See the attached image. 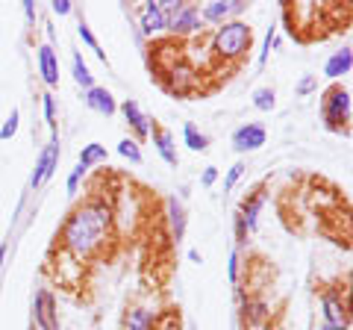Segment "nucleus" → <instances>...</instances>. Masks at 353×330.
Wrapping results in <instances>:
<instances>
[{
  "label": "nucleus",
  "mask_w": 353,
  "mask_h": 330,
  "mask_svg": "<svg viewBox=\"0 0 353 330\" xmlns=\"http://www.w3.org/2000/svg\"><path fill=\"white\" fill-rule=\"evenodd\" d=\"M115 242V204L106 195H88L68 213L57 233V248L77 262H92Z\"/></svg>",
  "instance_id": "obj_1"
},
{
  "label": "nucleus",
  "mask_w": 353,
  "mask_h": 330,
  "mask_svg": "<svg viewBox=\"0 0 353 330\" xmlns=\"http://www.w3.org/2000/svg\"><path fill=\"white\" fill-rule=\"evenodd\" d=\"M250 45H253V30L241 18L227 21V24L215 27L212 32V53L224 62H239L250 50Z\"/></svg>",
  "instance_id": "obj_2"
},
{
  "label": "nucleus",
  "mask_w": 353,
  "mask_h": 330,
  "mask_svg": "<svg viewBox=\"0 0 353 330\" xmlns=\"http://www.w3.org/2000/svg\"><path fill=\"white\" fill-rule=\"evenodd\" d=\"M321 115L327 130H333V133H347L350 130V92L341 83H333L321 95Z\"/></svg>",
  "instance_id": "obj_3"
},
{
  "label": "nucleus",
  "mask_w": 353,
  "mask_h": 330,
  "mask_svg": "<svg viewBox=\"0 0 353 330\" xmlns=\"http://www.w3.org/2000/svg\"><path fill=\"white\" fill-rule=\"evenodd\" d=\"M265 197H268V192H265V186H259V189H253L245 201H241L239 213H236V242H239V245H245L248 236L256 230L259 213L265 206Z\"/></svg>",
  "instance_id": "obj_4"
},
{
  "label": "nucleus",
  "mask_w": 353,
  "mask_h": 330,
  "mask_svg": "<svg viewBox=\"0 0 353 330\" xmlns=\"http://www.w3.org/2000/svg\"><path fill=\"white\" fill-rule=\"evenodd\" d=\"M321 313L324 324L336 330H350V310H347V289H321Z\"/></svg>",
  "instance_id": "obj_5"
},
{
  "label": "nucleus",
  "mask_w": 353,
  "mask_h": 330,
  "mask_svg": "<svg viewBox=\"0 0 353 330\" xmlns=\"http://www.w3.org/2000/svg\"><path fill=\"white\" fill-rule=\"evenodd\" d=\"M59 157H62L59 136L53 133L50 145H44V151L39 153V159H36V168H32V177H30V186H32V189H39L41 183H48L53 174H57V168H59Z\"/></svg>",
  "instance_id": "obj_6"
},
{
  "label": "nucleus",
  "mask_w": 353,
  "mask_h": 330,
  "mask_svg": "<svg viewBox=\"0 0 353 330\" xmlns=\"http://www.w3.org/2000/svg\"><path fill=\"white\" fill-rule=\"evenodd\" d=\"M32 318L39 330H59V304L50 289H39L32 298Z\"/></svg>",
  "instance_id": "obj_7"
},
{
  "label": "nucleus",
  "mask_w": 353,
  "mask_h": 330,
  "mask_svg": "<svg viewBox=\"0 0 353 330\" xmlns=\"http://www.w3.org/2000/svg\"><path fill=\"white\" fill-rule=\"evenodd\" d=\"M203 30V21H201V6L194 3H183L176 12L168 18V32L171 36H194V32Z\"/></svg>",
  "instance_id": "obj_8"
},
{
  "label": "nucleus",
  "mask_w": 353,
  "mask_h": 330,
  "mask_svg": "<svg viewBox=\"0 0 353 330\" xmlns=\"http://www.w3.org/2000/svg\"><path fill=\"white\" fill-rule=\"evenodd\" d=\"M245 9H248L245 0H212V3H206L201 9V21H203V24L221 27V24H227V21L239 18Z\"/></svg>",
  "instance_id": "obj_9"
},
{
  "label": "nucleus",
  "mask_w": 353,
  "mask_h": 330,
  "mask_svg": "<svg viewBox=\"0 0 353 330\" xmlns=\"http://www.w3.org/2000/svg\"><path fill=\"white\" fill-rule=\"evenodd\" d=\"M159 316L150 307L141 304H127L124 316H121V330H157Z\"/></svg>",
  "instance_id": "obj_10"
},
{
  "label": "nucleus",
  "mask_w": 353,
  "mask_h": 330,
  "mask_svg": "<svg viewBox=\"0 0 353 330\" xmlns=\"http://www.w3.org/2000/svg\"><path fill=\"white\" fill-rule=\"evenodd\" d=\"M265 142H268V133H265V127L262 124H241L236 133H233V151L236 153H253V151H259Z\"/></svg>",
  "instance_id": "obj_11"
},
{
  "label": "nucleus",
  "mask_w": 353,
  "mask_h": 330,
  "mask_svg": "<svg viewBox=\"0 0 353 330\" xmlns=\"http://www.w3.org/2000/svg\"><path fill=\"white\" fill-rule=\"evenodd\" d=\"M165 30H168V18H165L159 0H150V3L141 6V32H145L148 39H153Z\"/></svg>",
  "instance_id": "obj_12"
},
{
  "label": "nucleus",
  "mask_w": 353,
  "mask_h": 330,
  "mask_svg": "<svg viewBox=\"0 0 353 330\" xmlns=\"http://www.w3.org/2000/svg\"><path fill=\"white\" fill-rule=\"evenodd\" d=\"M150 133H153V145H157L162 162L171 165V168H176V165H180V157H176L174 133H171L168 127H162V124H150Z\"/></svg>",
  "instance_id": "obj_13"
},
{
  "label": "nucleus",
  "mask_w": 353,
  "mask_h": 330,
  "mask_svg": "<svg viewBox=\"0 0 353 330\" xmlns=\"http://www.w3.org/2000/svg\"><path fill=\"white\" fill-rule=\"evenodd\" d=\"M85 106L97 115H115L118 113L115 95L109 92L106 86H92V89H85Z\"/></svg>",
  "instance_id": "obj_14"
},
{
  "label": "nucleus",
  "mask_w": 353,
  "mask_h": 330,
  "mask_svg": "<svg viewBox=\"0 0 353 330\" xmlns=\"http://www.w3.org/2000/svg\"><path fill=\"white\" fill-rule=\"evenodd\" d=\"M121 113H124V118H127V124H130V130L136 133V142L139 139H148L150 136V118L141 113V106L132 101V97H127L124 104H121Z\"/></svg>",
  "instance_id": "obj_15"
},
{
  "label": "nucleus",
  "mask_w": 353,
  "mask_h": 330,
  "mask_svg": "<svg viewBox=\"0 0 353 330\" xmlns=\"http://www.w3.org/2000/svg\"><path fill=\"white\" fill-rule=\"evenodd\" d=\"M165 218H168V230L174 242H183L185 236V224H189V215H185V206L180 197H168V206H165Z\"/></svg>",
  "instance_id": "obj_16"
},
{
  "label": "nucleus",
  "mask_w": 353,
  "mask_h": 330,
  "mask_svg": "<svg viewBox=\"0 0 353 330\" xmlns=\"http://www.w3.org/2000/svg\"><path fill=\"white\" fill-rule=\"evenodd\" d=\"M353 68V50L345 45L341 50H336L333 57L327 59L324 65V77H330V80H341V77H347Z\"/></svg>",
  "instance_id": "obj_17"
},
{
  "label": "nucleus",
  "mask_w": 353,
  "mask_h": 330,
  "mask_svg": "<svg viewBox=\"0 0 353 330\" xmlns=\"http://www.w3.org/2000/svg\"><path fill=\"white\" fill-rule=\"evenodd\" d=\"M39 71H41V80L48 86H59V59H57V50L50 45L39 48Z\"/></svg>",
  "instance_id": "obj_18"
},
{
  "label": "nucleus",
  "mask_w": 353,
  "mask_h": 330,
  "mask_svg": "<svg viewBox=\"0 0 353 330\" xmlns=\"http://www.w3.org/2000/svg\"><path fill=\"white\" fill-rule=\"evenodd\" d=\"M65 257V262H53V271H57V280H62L65 286H77L83 278V262H77L74 257H68L65 251H59Z\"/></svg>",
  "instance_id": "obj_19"
},
{
  "label": "nucleus",
  "mask_w": 353,
  "mask_h": 330,
  "mask_svg": "<svg viewBox=\"0 0 353 330\" xmlns=\"http://www.w3.org/2000/svg\"><path fill=\"white\" fill-rule=\"evenodd\" d=\"M106 157H109V153H106V148L101 145V142H88V145L80 151V162H77V165H80L83 171H92L94 165H103Z\"/></svg>",
  "instance_id": "obj_20"
},
{
  "label": "nucleus",
  "mask_w": 353,
  "mask_h": 330,
  "mask_svg": "<svg viewBox=\"0 0 353 330\" xmlns=\"http://www.w3.org/2000/svg\"><path fill=\"white\" fill-rule=\"evenodd\" d=\"M183 142H185V148L194 151V153H203L209 148V136L201 133V130H197L192 121H189V124H183Z\"/></svg>",
  "instance_id": "obj_21"
},
{
  "label": "nucleus",
  "mask_w": 353,
  "mask_h": 330,
  "mask_svg": "<svg viewBox=\"0 0 353 330\" xmlns=\"http://www.w3.org/2000/svg\"><path fill=\"white\" fill-rule=\"evenodd\" d=\"M71 71H74L77 86H83V89H92V86H94V74L88 71V65H85V59H83V53H74Z\"/></svg>",
  "instance_id": "obj_22"
},
{
  "label": "nucleus",
  "mask_w": 353,
  "mask_h": 330,
  "mask_svg": "<svg viewBox=\"0 0 353 330\" xmlns=\"http://www.w3.org/2000/svg\"><path fill=\"white\" fill-rule=\"evenodd\" d=\"M268 304L259 301V298H245V318L250 324H262L265 318H268Z\"/></svg>",
  "instance_id": "obj_23"
},
{
  "label": "nucleus",
  "mask_w": 353,
  "mask_h": 330,
  "mask_svg": "<svg viewBox=\"0 0 353 330\" xmlns=\"http://www.w3.org/2000/svg\"><path fill=\"white\" fill-rule=\"evenodd\" d=\"M253 106H256L259 113H271V109L277 106V92H274L271 86H262V89L253 92Z\"/></svg>",
  "instance_id": "obj_24"
},
{
  "label": "nucleus",
  "mask_w": 353,
  "mask_h": 330,
  "mask_svg": "<svg viewBox=\"0 0 353 330\" xmlns=\"http://www.w3.org/2000/svg\"><path fill=\"white\" fill-rule=\"evenodd\" d=\"M77 36H80L83 39V45L88 48V50H94L97 53V59H103L106 62V53L101 50V45H97V39H94V32H92V27H88L85 24V21L80 18V24H77Z\"/></svg>",
  "instance_id": "obj_25"
},
{
  "label": "nucleus",
  "mask_w": 353,
  "mask_h": 330,
  "mask_svg": "<svg viewBox=\"0 0 353 330\" xmlns=\"http://www.w3.org/2000/svg\"><path fill=\"white\" fill-rule=\"evenodd\" d=\"M118 153H121V157H124V159H130L132 165H141V159H145V157H141L139 142H136V139H130V136L118 142Z\"/></svg>",
  "instance_id": "obj_26"
},
{
  "label": "nucleus",
  "mask_w": 353,
  "mask_h": 330,
  "mask_svg": "<svg viewBox=\"0 0 353 330\" xmlns=\"http://www.w3.org/2000/svg\"><path fill=\"white\" fill-rule=\"evenodd\" d=\"M41 106H44V121H48V127L57 133V97H53L50 92L41 95Z\"/></svg>",
  "instance_id": "obj_27"
},
{
  "label": "nucleus",
  "mask_w": 353,
  "mask_h": 330,
  "mask_svg": "<svg viewBox=\"0 0 353 330\" xmlns=\"http://www.w3.org/2000/svg\"><path fill=\"white\" fill-rule=\"evenodd\" d=\"M241 174H245V162H233V165H230L227 174H224V192L236 189V183L241 180Z\"/></svg>",
  "instance_id": "obj_28"
},
{
  "label": "nucleus",
  "mask_w": 353,
  "mask_h": 330,
  "mask_svg": "<svg viewBox=\"0 0 353 330\" xmlns=\"http://www.w3.org/2000/svg\"><path fill=\"white\" fill-rule=\"evenodd\" d=\"M18 121H21V113H18V109H12L9 118L3 121V127H0V142H9V139L18 133Z\"/></svg>",
  "instance_id": "obj_29"
},
{
  "label": "nucleus",
  "mask_w": 353,
  "mask_h": 330,
  "mask_svg": "<svg viewBox=\"0 0 353 330\" xmlns=\"http://www.w3.org/2000/svg\"><path fill=\"white\" fill-rule=\"evenodd\" d=\"M315 89H318V77L303 74L301 80H297V86H294V95H297V97H306V95H312Z\"/></svg>",
  "instance_id": "obj_30"
},
{
  "label": "nucleus",
  "mask_w": 353,
  "mask_h": 330,
  "mask_svg": "<svg viewBox=\"0 0 353 330\" xmlns=\"http://www.w3.org/2000/svg\"><path fill=\"white\" fill-rule=\"evenodd\" d=\"M274 39H277V27H268V32H265V41H262V50H259V68L265 62H268V53H271V48H274Z\"/></svg>",
  "instance_id": "obj_31"
},
{
  "label": "nucleus",
  "mask_w": 353,
  "mask_h": 330,
  "mask_svg": "<svg viewBox=\"0 0 353 330\" xmlns=\"http://www.w3.org/2000/svg\"><path fill=\"white\" fill-rule=\"evenodd\" d=\"M227 278H230V283H239L241 280V257H239V251H233L230 254V262H227Z\"/></svg>",
  "instance_id": "obj_32"
},
{
  "label": "nucleus",
  "mask_w": 353,
  "mask_h": 330,
  "mask_svg": "<svg viewBox=\"0 0 353 330\" xmlns=\"http://www.w3.org/2000/svg\"><path fill=\"white\" fill-rule=\"evenodd\" d=\"M85 174H88V171H83L80 165H74V171L68 174V180H65V189H68V195H71V197H74L77 192H80V180L85 177Z\"/></svg>",
  "instance_id": "obj_33"
},
{
  "label": "nucleus",
  "mask_w": 353,
  "mask_h": 330,
  "mask_svg": "<svg viewBox=\"0 0 353 330\" xmlns=\"http://www.w3.org/2000/svg\"><path fill=\"white\" fill-rule=\"evenodd\" d=\"M215 180H218V168H215V165H206L203 174H201V186H203V189H212Z\"/></svg>",
  "instance_id": "obj_34"
},
{
  "label": "nucleus",
  "mask_w": 353,
  "mask_h": 330,
  "mask_svg": "<svg viewBox=\"0 0 353 330\" xmlns=\"http://www.w3.org/2000/svg\"><path fill=\"white\" fill-rule=\"evenodd\" d=\"M50 9H53V12H57L59 18H65V15H71V9H74V6H71V0H53V6H50Z\"/></svg>",
  "instance_id": "obj_35"
},
{
  "label": "nucleus",
  "mask_w": 353,
  "mask_h": 330,
  "mask_svg": "<svg viewBox=\"0 0 353 330\" xmlns=\"http://www.w3.org/2000/svg\"><path fill=\"white\" fill-rule=\"evenodd\" d=\"M6 254H9V248L0 245V283H3V262H6Z\"/></svg>",
  "instance_id": "obj_36"
},
{
  "label": "nucleus",
  "mask_w": 353,
  "mask_h": 330,
  "mask_svg": "<svg viewBox=\"0 0 353 330\" xmlns=\"http://www.w3.org/2000/svg\"><path fill=\"white\" fill-rule=\"evenodd\" d=\"M24 12H27V18H30V21H36V6H32L30 0H24Z\"/></svg>",
  "instance_id": "obj_37"
},
{
  "label": "nucleus",
  "mask_w": 353,
  "mask_h": 330,
  "mask_svg": "<svg viewBox=\"0 0 353 330\" xmlns=\"http://www.w3.org/2000/svg\"><path fill=\"white\" fill-rule=\"evenodd\" d=\"M312 330H336V327H327V324H321V327H312Z\"/></svg>",
  "instance_id": "obj_38"
}]
</instances>
